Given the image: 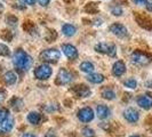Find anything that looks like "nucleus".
I'll return each mask as SVG.
<instances>
[{
  "label": "nucleus",
  "instance_id": "f257e3e1",
  "mask_svg": "<svg viewBox=\"0 0 152 137\" xmlns=\"http://www.w3.org/2000/svg\"><path fill=\"white\" fill-rule=\"evenodd\" d=\"M13 63L17 68L22 71H28L32 64V58L23 49H17L13 55Z\"/></svg>",
  "mask_w": 152,
  "mask_h": 137
},
{
  "label": "nucleus",
  "instance_id": "f03ea898",
  "mask_svg": "<svg viewBox=\"0 0 152 137\" xmlns=\"http://www.w3.org/2000/svg\"><path fill=\"white\" fill-rule=\"evenodd\" d=\"M130 61L135 65H148L152 61V55L149 53H145L142 50H135L130 55Z\"/></svg>",
  "mask_w": 152,
  "mask_h": 137
},
{
  "label": "nucleus",
  "instance_id": "7ed1b4c3",
  "mask_svg": "<svg viewBox=\"0 0 152 137\" xmlns=\"http://www.w3.org/2000/svg\"><path fill=\"white\" fill-rule=\"evenodd\" d=\"M61 57V53L55 49V48H49L45 49L42 53L40 54V60L47 63H56Z\"/></svg>",
  "mask_w": 152,
  "mask_h": 137
},
{
  "label": "nucleus",
  "instance_id": "20e7f679",
  "mask_svg": "<svg viewBox=\"0 0 152 137\" xmlns=\"http://www.w3.org/2000/svg\"><path fill=\"white\" fill-rule=\"evenodd\" d=\"M52 76V68L48 64H41L34 70V77L39 80H46Z\"/></svg>",
  "mask_w": 152,
  "mask_h": 137
},
{
  "label": "nucleus",
  "instance_id": "39448f33",
  "mask_svg": "<svg viewBox=\"0 0 152 137\" xmlns=\"http://www.w3.org/2000/svg\"><path fill=\"white\" fill-rule=\"evenodd\" d=\"M135 20L137 24L145 30L152 31V20L146 15H143L141 13H135Z\"/></svg>",
  "mask_w": 152,
  "mask_h": 137
},
{
  "label": "nucleus",
  "instance_id": "423d86ee",
  "mask_svg": "<svg viewBox=\"0 0 152 137\" xmlns=\"http://www.w3.org/2000/svg\"><path fill=\"white\" fill-rule=\"evenodd\" d=\"M72 79L73 77L71 72H69L66 68H61L56 77V85H68L72 81Z\"/></svg>",
  "mask_w": 152,
  "mask_h": 137
},
{
  "label": "nucleus",
  "instance_id": "0eeeda50",
  "mask_svg": "<svg viewBox=\"0 0 152 137\" xmlns=\"http://www.w3.org/2000/svg\"><path fill=\"white\" fill-rule=\"evenodd\" d=\"M95 50L99 53L107 54L109 56L115 55V46L113 44H107V42H101L95 46Z\"/></svg>",
  "mask_w": 152,
  "mask_h": 137
},
{
  "label": "nucleus",
  "instance_id": "6e6552de",
  "mask_svg": "<svg viewBox=\"0 0 152 137\" xmlns=\"http://www.w3.org/2000/svg\"><path fill=\"white\" fill-rule=\"evenodd\" d=\"M110 31L113 33L114 36L119 37V38H125L128 34V30L125 25H122L120 23H113L112 25H110Z\"/></svg>",
  "mask_w": 152,
  "mask_h": 137
},
{
  "label": "nucleus",
  "instance_id": "1a4fd4ad",
  "mask_svg": "<svg viewBox=\"0 0 152 137\" xmlns=\"http://www.w3.org/2000/svg\"><path fill=\"white\" fill-rule=\"evenodd\" d=\"M78 119L81 122H91L94 119V111L91 107H84L79 110L78 112Z\"/></svg>",
  "mask_w": 152,
  "mask_h": 137
},
{
  "label": "nucleus",
  "instance_id": "9d476101",
  "mask_svg": "<svg viewBox=\"0 0 152 137\" xmlns=\"http://www.w3.org/2000/svg\"><path fill=\"white\" fill-rule=\"evenodd\" d=\"M137 104L144 110H149L152 107V94L148 93L144 95H141L137 98Z\"/></svg>",
  "mask_w": 152,
  "mask_h": 137
},
{
  "label": "nucleus",
  "instance_id": "9b49d317",
  "mask_svg": "<svg viewBox=\"0 0 152 137\" xmlns=\"http://www.w3.org/2000/svg\"><path fill=\"white\" fill-rule=\"evenodd\" d=\"M71 91L76 95V96H78V97H87V96H89L91 95V89L86 86V85H77V86H75L72 89H71Z\"/></svg>",
  "mask_w": 152,
  "mask_h": 137
},
{
  "label": "nucleus",
  "instance_id": "f8f14e48",
  "mask_svg": "<svg viewBox=\"0 0 152 137\" xmlns=\"http://www.w3.org/2000/svg\"><path fill=\"white\" fill-rule=\"evenodd\" d=\"M122 114H124V118H125L128 122H130V123H135V122H137L138 121V118H140L138 112H137L135 109H133V107L126 109Z\"/></svg>",
  "mask_w": 152,
  "mask_h": 137
},
{
  "label": "nucleus",
  "instance_id": "ddd939ff",
  "mask_svg": "<svg viewBox=\"0 0 152 137\" xmlns=\"http://www.w3.org/2000/svg\"><path fill=\"white\" fill-rule=\"evenodd\" d=\"M62 49H63V53L65 54V56L69 57V58H71V60L76 58L77 56H78V50H77V48L75 46L64 44V45H62Z\"/></svg>",
  "mask_w": 152,
  "mask_h": 137
},
{
  "label": "nucleus",
  "instance_id": "4468645a",
  "mask_svg": "<svg viewBox=\"0 0 152 137\" xmlns=\"http://www.w3.org/2000/svg\"><path fill=\"white\" fill-rule=\"evenodd\" d=\"M13 126H14V119L12 117H8L6 120L0 122V133H2V134L9 133L13 129Z\"/></svg>",
  "mask_w": 152,
  "mask_h": 137
},
{
  "label": "nucleus",
  "instance_id": "2eb2a0df",
  "mask_svg": "<svg viewBox=\"0 0 152 137\" xmlns=\"http://www.w3.org/2000/svg\"><path fill=\"white\" fill-rule=\"evenodd\" d=\"M125 71H126V65L122 61H117L112 66V73L115 77L122 76L125 73Z\"/></svg>",
  "mask_w": 152,
  "mask_h": 137
},
{
  "label": "nucleus",
  "instance_id": "dca6fc26",
  "mask_svg": "<svg viewBox=\"0 0 152 137\" xmlns=\"http://www.w3.org/2000/svg\"><path fill=\"white\" fill-rule=\"evenodd\" d=\"M96 114L99 119H107L110 115V109L104 104H99L96 107Z\"/></svg>",
  "mask_w": 152,
  "mask_h": 137
},
{
  "label": "nucleus",
  "instance_id": "f3484780",
  "mask_svg": "<svg viewBox=\"0 0 152 137\" xmlns=\"http://www.w3.org/2000/svg\"><path fill=\"white\" fill-rule=\"evenodd\" d=\"M28 121L31 125H39L41 121V114L38 112H30L28 114Z\"/></svg>",
  "mask_w": 152,
  "mask_h": 137
},
{
  "label": "nucleus",
  "instance_id": "a211bd4d",
  "mask_svg": "<svg viewBox=\"0 0 152 137\" xmlns=\"http://www.w3.org/2000/svg\"><path fill=\"white\" fill-rule=\"evenodd\" d=\"M4 80L7 85H14L17 80V76L13 71H8L4 74Z\"/></svg>",
  "mask_w": 152,
  "mask_h": 137
},
{
  "label": "nucleus",
  "instance_id": "6ab92c4d",
  "mask_svg": "<svg viewBox=\"0 0 152 137\" xmlns=\"http://www.w3.org/2000/svg\"><path fill=\"white\" fill-rule=\"evenodd\" d=\"M62 31H63V33L66 36V37H72L75 33H76V26L75 25H72V24H64L63 26H62Z\"/></svg>",
  "mask_w": 152,
  "mask_h": 137
},
{
  "label": "nucleus",
  "instance_id": "aec40b11",
  "mask_svg": "<svg viewBox=\"0 0 152 137\" xmlns=\"http://www.w3.org/2000/svg\"><path fill=\"white\" fill-rule=\"evenodd\" d=\"M87 80L91 81V84H101L104 80V77L99 73H89L87 76Z\"/></svg>",
  "mask_w": 152,
  "mask_h": 137
},
{
  "label": "nucleus",
  "instance_id": "412c9836",
  "mask_svg": "<svg viewBox=\"0 0 152 137\" xmlns=\"http://www.w3.org/2000/svg\"><path fill=\"white\" fill-rule=\"evenodd\" d=\"M102 97L105 99H109V101H112V99L115 98V93L111 88H104L102 90Z\"/></svg>",
  "mask_w": 152,
  "mask_h": 137
},
{
  "label": "nucleus",
  "instance_id": "4be33fe9",
  "mask_svg": "<svg viewBox=\"0 0 152 137\" xmlns=\"http://www.w3.org/2000/svg\"><path fill=\"white\" fill-rule=\"evenodd\" d=\"M94 64L91 63V62H83L80 64V70L83 72H86V73H91L94 71Z\"/></svg>",
  "mask_w": 152,
  "mask_h": 137
},
{
  "label": "nucleus",
  "instance_id": "5701e85b",
  "mask_svg": "<svg viewBox=\"0 0 152 137\" xmlns=\"http://www.w3.org/2000/svg\"><path fill=\"white\" fill-rule=\"evenodd\" d=\"M124 85H125V87L130 88V89H134V88H136V87H137L136 80H135V79H133V78L125 80V81H124Z\"/></svg>",
  "mask_w": 152,
  "mask_h": 137
},
{
  "label": "nucleus",
  "instance_id": "b1692460",
  "mask_svg": "<svg viewBox=\"0 0 152 137\" xmlns=\"http://www.w3.org/2000/svg\"><path fill=\"white\" fill-rule=\"evenodd\" d=\"M81 133H83V135L85 137H95V131H94V129L89 128V127H85Z\"/></svg>",
  "mask_w": 152,
  "mask_h": 137
},
{
  "label": "nucleus",
  "instance_id": "393cba45",
  "mask_svg": "<svg viewBox=\"0 0 152 137\" xmlns=\"http://www.w3.org/2000/svg\"><path fill=\"white\" fill-rule=\"evenodd\" d=\"M9 117V112L7 109L5 107H0V122H2L4 120H6Z\"/></svg>",
  "mask_w": 152,
  "mask_h": 137
},
{
  "label": "nucleus",
  "instance_id": "a878e982",
  "mask_svg": "<svg viewBox=\"0 0 152 137\" xmlns=\"http://www.w3.org/2000/svg\"><path fill=\"white\" fill-rule=\"evenodd\" d=\"M10 54V50L6 45L4 44H0V55L1 56H8Z\"/></svg>",
  "mask_w": 152,
  "mask_h": 137
},
{
  "label": "nucleus",
  "instance_id": "bb28decb",
  "mask_svg": "<svg viewBox=\"0 0 152 137\" xmlns=\"http://www.w3.org/2000/svg\"><path fill=\"white\" fill-rule=\"evenodd\" d=\"M24 29L28 31V32H30V33H32V31L33 30H37V29H36V25H34L32 22H30V21L25 22V24H24Z\"/></svg>",
  "mask_w": 152,
  "mask_h": 137
},
{
  "label": "nucleus",
  "instance_id": "cd10ccee",
  "mask_svg": "<svg viewBox=\"0 0 152 137\" xmlns=\"http://www.w3.org/2000/svg\"><path fill=\"white\" fill-rule=\"evenodd\" d=\"M85 9H86V12H88V13H97V7H96L95 4H88Z\"/></svg>",
  "mask_w": 152,
  "mask_h": 137
},
{
  "label": "nucleus",
  "instance_id": "c85d7f7f",
  "mask_svg": "<svg viewBox=\"0 0 152 137\" xmlns=\"http://www.w3.org/2000/svg\"><path fill=\"white\" fill-rule=\"evenodd\" d=\"M1 37L5 39V40L10 41V40H12V38H13V34H12V32H10V31L4 30L2 32H1Z\"/></svg>",
  "mask_w": 152,
  "mask_h": 137
},
{
  "label": "nucleus",
  "instance_id": "c756f323",
  "mask_svg": "<svg viewBox=\"0 0 152 137\" xmlns=\"http://www.w3.org/2000/svg\"><path fill=\"white\" fill-rule=\"evenodd\" d=\"M111 13L115 16H120V15H122V8L120 7V6H114V7H112V9H111Z\"/></svg>",
  "mask_w": 152,
  "mask_h": 137
},
{
  "label": "nucleus",
  "instance_id": "7c9ffc66",
  "mask_svg": "<svg viewBox=\"0 0 152 137\" xmlns=\"http://www.w3.org/2000/svg\"><path fill=\"white\" fill-rule=\"evenodd\" d=\"M7 22L10 24V25H15L16 23H17V18H16L15 16H8L7 17Z\"/></svg>",
  "mask_w": 152,
  "mask_h": 137
},
{
  "label": "nucleus",
  "instance_id": "2f4dec72",
  "mask_svg": "<svg viewBox=\"0 0 152 137\" xmlns=\"http://www.w3.org/2000/svg\"><path fill=\"white\" fill-rule=\"evenodd\" d=\"M145 125H146L150 129H152V115H149V117L145 119Z\"/></svg>",
  "mask_w": 152,
  "mask_h": 137
},
{
  "label": "nucleus",
  "instance_id": "473e14b6",
  "mask_svg": "<svg viewBox=\"0 0 152 137\" xmlns=\"http://www.w3.org/2000/svg\"><path fill=\"white\" fill-rule=\"evenodd\" d=\"M136 5H148V0H133Z\"/></svg>",
  "mask_w": 152,
  "mask_h": 137
},
{
  "label": "nucleus",
  "instance_id": "72a5a7b5",
  "mask_svg": "<svg viewBox=\"0 0 152 137\" xmlns=\"http://www.w3.org/2000/svg\"><path fill=\"white\" fill-rule=\"evenodd\" d=\"M38 1L41 6H46V5H48V2H49L50 0H38Z\"/></svg>",
  "mask_w": 152,
  "mask_h": 137
},
{
  "label": "nucleus",
  "instance_id": "f704fd0d",
  "mask_svg": "<svg viewBox=\"0 0 152 137\" xmlns=\"http://www.w3.org/2000/svg\"><path fill=\"white\" fill-rule=\"evenodd\" d=\"M23 1L26 5H34V2H36V0H23Z\"/></svg>",
  "mask_w": 152,
  "mask_h": 137
},
{
  "label": "nucleus",
  "instance_id": "c9c22d12",
  "mask_svg": "<svg viewBox=\"0 0 152 137\" xmlns=\"http://www.w3.org/2000/svg\"><path fill=\"white\" fill-rule=\"evenodd\" d=\"M22 137H37V136L33 135V134H31V133H24L22 135Z\"/></svg>",
  "mask_w": 152,
  "mask_h": 137
},
{
  "label": "nucleus",
  "instance_id": "e433bc0d",
  "mask_svg": "<svg viewBox=\"0 0 152 137\" xmlns=\"http://www.w3.org/2000/svg\"><path fill=\"white\" fill-rule=\"evenodd\" d=\"M45 137H57V136H56L54 133H52V131H48V133L45 135Z\"/></svg>",
  "mask_w": 152,
  "mask_h": 137
},
{
  "label": "nucleus",
  "instance_id": "4c0bfd02",
  "mask_svg": "<svg viewBox=\"0 0 152 137\" xmlns=\"http://www.w3.org/2000/svg\"><path fill=\"white\" fill-rule=\"evenodd\" d=\"M5 99V93L4 91H0V103Z\"/></svg>",
  "mask_w": 152,
  "mask_h": 137
},
{
  "label": "nucleus",
  "instance_id": "58836bf2",
  "mask_svg": "<svg viewBox=\"0 0 152 137\" xmlns=\"http://www.w3.org/2000/svg\"><path fill=\"white\" fill-rule=\"evenodd\" d=\"M117 2H118V5H120V4H127V0H115Z\"/></svg>",
  "mask_w": 152,
  "mask_h": 137
},
{
  "label": "nucleus",
  "instance_id": "ea45409f",
  "mask_svg": "<svg viewBox=\"0 0 152 137\" xmlns=\"http://www.w3.org/2000/svg\"><path fill=\"white\" fill-rule=\"evenodd\" d=\"M146 9H148V10H150V12H152V4H149V2H148V5H146Z\"/></svg>",
  "mask_w": 152,
  "mask_h": 137
},
{
  "label": "nucleus",
  "instance_id": "a19ab883",
  "mask_svg": "<svg viewBox=\"0 0 152 137\" xmlns=\"http://www.w3.org/2000/svg\"><path fill=\"white\" fill-rule=\"evenodd\" d=\"M146 86H148L149 88H152V79L150 80V81H148V82H146Z\"/></svg>",
  "mask_w": 152,
  "mask_h": 137
},
{
  "label": "nucleus",
  "instance_id": "79ce46f5",
  "mask_svg": "<svg viewBox=\"0 0 152 137\" xmlns=\"http://www.w3.org/2000/svg\"><path fill=\"white\" fill-rule=\"evenodd\" d=\"M2 9H4V7H2V5H1V4H0V12H1V10H2Z\"/></svg>",
  "mask_w": 152,
  "mask_h": 137
},
{
  "label": "nucleus",
  "instance_id": "37998d69",
  "mask_svg": "<svg viewBox=\"0 0 152 137\" xmlns=\"http://www.w3.org/2000/svg\"><path fill=\"white\" fill-rule=\"evenodd\" d=\"M129 137H140V136H137V135H133V136H129Z\"/></svg>",
  "mask_w": 152,
  "mask_h": 137
},
{
  "label": "nucleus",
  "instance_id": "c03bdc74",
  "mask_svg": "<svg viewBox=\"0 0 152 137\" xmlns=\"http://www.w3.org/2000/svg\"><path fill=\"white\" fill-rule=\"evenodd\" d=\"M115 137H119V136H115Z\"/></svg>",
  "mask_w": 152,
  "mask_h": 137
}]
</instances>
